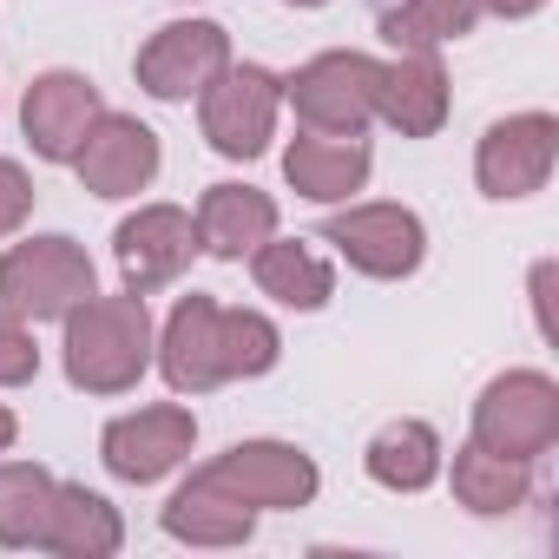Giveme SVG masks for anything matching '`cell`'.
Here are the masks:
<instances>
[{"label":"cell","mask_w":559,"mask_h":559,"mask_svg":"<svg viewBox=\"0 0 559 559\" xmlns=\"http://www.w3.org/2000/svg\"><path fill=\"white\" fill-rule=\"evenodd\" d=\"M99 112H106L99 86H93L86 73H67V67L40 73V80L27 86V99H21L27 145H34L47 165H73V152H80V139L93 132V119H99Z\"/></svg>","instance_id":"13"},{"label":"cell","mask_w":559,"mask_h":559,"mask_svg":"<svg viewBox=\"0 0 559 559\" xmlns=\"http://www.w3.org/2000/svg\"><path fill=\"white\" fill-rule=\"evenodd\" d=\"M191 448H198V415L178 408V402L132 408V415L106 421V435H99V454L126 487H152V480L178 474L191 461Z\"/></svg>","instance_id":"9"},{"label":"cell","mask_w":559,"mask_h":559,"mask_svg":"<svg viewBox=\"0 0 559 559\" xmlns=\"http://www.w3.org/2000/svg\"><path fill=\"white\" fill-rule=\"evenodd\" d=\"M546 290H552V263L533 270V323H539V336H552V297Z\"/></svg>","instance_id":"28"},{"label":"cell","mask_w":559,"mask_h":559,"mask_svg":"<svg viewBox=\"0 0 559 559\" xmlns=\"http://www.w3.org/2000/svg\"><path fill=\"white\" fill-rule=\"evenodd\" d=\"M276 112H284V80L270 67H224L198 93V126L217 158H257L276 139Z\"/></svg>","instance_id":"5"},{"label":"cell","mask_w":559,"mask_h":559,"mask_svg":"<svg viewBox=\"0 0 559 559\" xmlns=\"http://www.w3.org/2000/svg\"><path fill=\"white\" fill-rule=\"evenodd\" d=\"M217 310H224L217 297L191 290V297H178V310L165 317V330H158V343H152V362H158V376L171 382V395H211V389H224Z\"/></svg>","instance_id":"15"},{"label":"cell","mask_w":559,"mask_h":559,"mask_svg":"<svg viewBox=\"0 0 559 559\" xmlns=\"http://www.w3.org/2000/svg\"><path fill=\"white\" fill-rule=\"evenodd\" d=\"M40 376V343L34 323H21L14 310H0V389H21Z\"/></svg>","instance_id":"26"},{"label":"cell","mask_w":559,"mask_h":559,"mask_svg":"<svg viewBox=\"0 0 559 559\" xmlns=\"http://www.w3.org/2000/svg\"><path fill=\"white\" fill-rule=\"evenodd\" d=\"M539 8H546V0H480V14H500V21H526Z\"/></svg>","instance_id":"29"},{"label":"cell","mask_w":559,"mask_h":559,"mask_svg":"<svg viewBox=\"0 0 559 559\" xmlns=\"http://www.w3.org/2000/svg\"><path fill=\"white\" fill-rule=\"evenodd\" d=\"M284 99L297 106L304 132H369L376 126V60L369 53H317L284 80Z\"/></svg>","instance_id":"7"},{"label":"cell","mask_w":559,"mask_h":559,"mask_svg":"<svg viewBox=\"0 0 559 559\" xmlns=\"http://www.w3.org/2000/svg\"><path fill=\"white\" fill-rule=\"evenodd\" d=\"M224 67H230V34H224L217 21H171V27H158V34L139 47V60H132L139 86H145L152 99H165V106L198 99Z\"/></svg>","instance_id":"10"},{"label":"cell","mask_w":559,"mask_h":559,"mask_svg":"<svg viewBox=\"0 0 559 559\" xmlns=\"http://www.w3.org/2000/svg\"><path fill=\"white\" fill-rule=\"evenodd\" d=\"M474 441L507 461H539L559 441V382L546 369H507L474 402Z\"/></svg>","instance_id":"3"},{"label":"cell","mask_w":559,"mask_h":559,"mask_svg":"<svg viewBox=\"0 0 559 559\" xmlns=\"http://www.w3.org/2000/svg\"><path fill=\"white\" fill-rule=\"evenodd\" d=\"M284 8H297V14H310V8H330V0H284Z\"/></svg>","instance_id":"31"},{"label":"cell","mask_w":559,"mask_h":559,"mask_svg":"<svg viewBox=\"0 0 559 559\" xmlns=\"http://www.w3.org/2000/svg\"><path fill=\"white\" fill-rule=\"evenodd\" d=\"M323 243H336V257L376 284H402L428 257V230L408 204H343L323 224Z\"/></svg>","instance_id":"6"},{"label":"cell","mask_w":559,"mask_h":559,"mask_svg":"<svg viewBox=\"0 0 559 559\" xmlns=\"http://www.w3.org/2000/svg\"><path fill=\"white\" fill-rule=\"evenodd\" d=\"M47 552L60 559H112L126 546V526H119V507L80 480H60L53 487V513H47V533H40Z\"/></svg>","instance_id":"19"},{"label":"cell","mask_w":559,"mask_h":559,"mask_svg":"<svg viewBox=\"0 0 559 559\" xmlns=\"http://www.w3.org/2000/svg\"><path fill=\"white\" fill-rule=\"evenodd\" d=\"M376 119L402 139H428L448 119V73L435 47H395V60H376Z\"/></svg>","instance_id":"14"},{"label":"cell","mask_w":559,"mask_h":559,"mask_svg":"<svg viewBox=\"0 0 559 559\" xmlns=\"http://www.w3.org/2000/svg\"><path fill=\"white\" fill-rule=\"evenodd\" d=\"M211 487H224L230 500H243L250 513H290L310 507L323 487V467L297 448V441H237L217 461L198 467Z\"/></svg>","instance_id":"4"},{"label":"cell","mask_w":559,"mask_h":559,"mask_svg":"<svg viewBox=\"0 0 559 559\" xmlns=\"http://www.w3.org/2000/svg\"><path fill=\"white\" fill-rule=\"evenodd\" d=\"M250 276H257V290H263L270 304L304 310V317L336 297L330 257H323L317 243H304V237H263V243L250 250Z\"/></svg>","instance_id":"18"},{"label":"cell","mask_w":559,"mask_h":559,"mask_svg":"<svg viewBox=\"0 0 559 559\" xmlns=\"http://www.w3.org/2000/svg\"><path fill=\"white\" fill-rule=\"evenodd\" d=\"M198 224V250L204 257H224V263H243L263 237H276V198L257 191V185H211L191 211Z\"/></svg>","instance_id":"17"},{"label":"cell","mask_w":559,"mask_h":559,"mask_svg":"<svg viewBox=\"0 0 559 559\" xmlns=\"http://www.w3.org/2000/svg\"><path fill=\"white\" fill-rule=\"evenodd\" d=\"M165 152H158V132L139 126L132 112H99L93 132L80 139L73 152V171L93 198H139L152 178H158Z\"/></svg>","instance_id":"12"},{"label":"cell","mask_w":559,"mask_h":559,"mask_svg":"<svg viewBox=\"0 0 559 559\" xmlns=\"http://www.w3.org/2000/svg\"><path fill=\"white\" fill-rule=\"evenodd\" d=\"M67 382L86 395H126L139 389V376L152 369V310L145 297L119 290V297H86L67 317Z\"/></svg>","instance_id":"1"},{"label":"cell","mask_w":559,"mask_h":559,"mask_svg":"<svg viewBox=\"0 0 559 559\" xmlns=\"http://www.w3.org/2000/svg\"><path fill=\"white\" fill-rule=\"evenodd\" d=\"M448 480H454V500H461L467 513H513V507H526V493H533V461H507V454L467 441V448H454Z\"/></svg>","instance_id":"22"},{"label":"cell","mask_w":559,"mask_h":559,"mask_svg":"<svg viewBox=\"0 0 559 559\" xmlns=\"http://www.w3.org/2000/svg\"><path fill=\"white\" fill-rule=\"evenodd\" d=\"M14 435H21V421H14V408H8V402H0V454L14 448Z\"/></svg>","instance_id":"30"},{"label":"cell","mask_w":559,"mask_h":559,"mask_svg":"<svg viewBox=\"0 0 559 559\" xmlns=\"http://www.w3.org/2000/svg\"><path fill=\"white\" fill-rule=\"evenodd\" d=\"M53 487L60 480L40 461H0V546H40Z\"/></svg>","instance_id":"23"},{"label":"cell","mask_w":559,"mask_h":559,"mask_svg":"<svg viewBox=\"0 0 559 559\" xmlns=\"http://www.w3.org/2000/svg\"><path fill=\"white\" fill-rule=\"evenodd\" d=\"M34 217V178L21 158H0V237H14Z\"/></svg>","instance_id":"27"},{"label":"cell","mask_w":559,"mask_h":559,"mask_svg":"<svg viewBox=\"0 0 559 559\" xmlns=\"http://www.w3.org/2000/svg\"><path fill=\"white\" fill-rule=\"evenodd\" d=\"M552 165H559V119L552 112H507L480 132V152H474V178L493 204L546 191Z\"/></svg>","instance_id":"8"},{"label":"cell","mask_w":559,"mask_h":559,"mask_svg":"<svg viewBox=\"0 0 559 559\" xmlns=\"http://www.w3.org/2000/svg\"><path fill=\"white\" fill-rule=\"evenodd\" d=\"M112 257H119V276L132 297H152L165 284H178V276L191 270L198 257V224L191 211L178 204H139L119 230H112Z\"/></svg>","instance_id":"11"},{"label":"cell","mask_w":559,"mask_h":559,"mask_svg":"<svg viewBox=\"0 0 559 559\" xmlns=\"http://www.w3.org/2000/svg\"><path fill=\"white\" fill-rule=\"evenodd\" d=\"M480 21V0H402V8L382 14V34L395 47H448L467 40Z\"/></svg>","instance_id":"24"},{"label":"cell","mask_w":559,"mask_h":559,"mask_svg":"<svg viewBox=\"0 0 559 559\" xmlns=\"http://www.w3.org/2000/svg\"><path fill=\"white\" fill-rule=\"evenodd\" d=\"M93 290V257L73 237H21L0 250V310L21 323H60Z\"/></svg>","instance_id":"2"},{"label":"cell","mask_w":559,"mask_h":559,"mask_svg":"<svg viewBox=\"0 0 559 559\" xmlns=\"http://www.w3.org/2000/svg\"><path fill=\"white\" fill-rule=\"evenodd\" d=\"M217 356H224V382H250L276 369L284 336L263 310H217Z\"/></svg>","instance_id":"25"},{"label":"cell","mask_w":559,"mask_h":559,"mask_svg":"<svg viewBox=\"0 0 559 559\" xmlns=\"http://www.w3.org/2000/svg\"><path fill=\"white\" fill-rule=\"evenodd\" d=\"M362 474L389 493H421L441 480V435L428 421H389L362 448Z\"/></svg>","instance_id":"20"},{"label":"cell","mask_w":559,"mask_h":559,"mask_svg":"<svg viewBox=\"0 0 559 559\" xmlns=\"http://www.w3.org/2000/svg\"><path fill=\"white\" fill-rule=\"evenodd\" d=\"M376 171V152L362 132H297L284 152V178L310 204H349Z\"/></svg>","instance_id":"16"},{"label":"cell","mask_w":559,"mask_h":559,"mask_svg":"<svg viewBox=\"0 0 559 559\" xmlns=\"http://www.w3.org/2000/svg\"><path fill=\"white\" fill-rule=\"evenodd\" d=\"M165 533L185 546H243L257 533V513L243 500H230L224 487H211L204 474H191L171 500H165Z\"/></svg>","instance_id":"21"}]
</instances>
